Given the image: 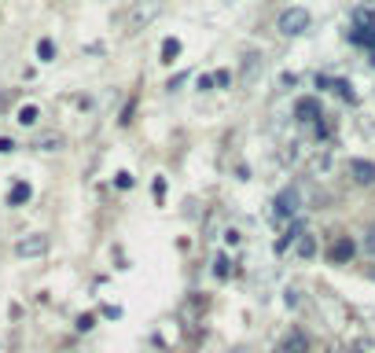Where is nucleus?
I'll use <instances>...</instances> for the list:
<instances>
[{"label":"nucleus","instance_id":"2","mask_svg":"<svg viewBox=\"0 0 375 353\" xmlns=\"http://www.w3.org/2000/svg\"><path fill=\"white\" fill-rule=\"evenodd\" d=\"M309 22H313V15H309L305 8H287V11L280 15V22H276V30H280L283 37H298V33L309 30Z\"/></svg>","mask_w":375,"mask_h":353},{"label":"nucleus","instance_id":"10","mask_svg":"<svg viewBox=\"0 0 375 353\" xmlns=\"http://www.w3.org/2000/svg\"><path fill=\"white\" fill-rule=\"evenodd\" d=\"M30 195H33L30 185H15V188H11V195H8V203H11V206H22L26 199H30Z\"/></svg>","mask_w":375,"mask_h":353},{"label":"nucleus","instance_id":"11","mask_svg":"<svg viewBox=\"0 0 375 353\" xmlns=\"http://www.w3.org/2000/svg\"><path fill=\"white\" fill-rule=\"evenodd\" d=\"M177 56H180V41H173V37H170V41L162 45V59H166V63H173Z\"/></svg>","mask_w":375,"mask_h":353},{"label":"nucleus","instance_id":"3","mask_svg":"<svg viewBox=\"0 0 375 353\" xmlns=\"http://www.w3.org/2000/svg\"><path fill=\"white\" fill-rule=\"evenodd\" d=\"M48 254V235L45 232H33V235H22L15 243V258H41Z\"/></svg>","mask_w":375,"mask_h":353},{"label":"nucleus","instance_id":"9","mask_svg":"<svg viewBox=\"0 0 375 353\" xmlns=\"http://www.w3.org/2000/svg\"><path fill=\"white\" fill-rule=\"evenodd\" d=\"M276 210H280V217H283V214H294V210H298V191H283V195H280V206H276Z\"/></svg>","mask_w":375,"mask_h":353},{"label":"nucleus","instance_id":"8","mask_svg":"<svg viewBox=\"0 0 375 353\" xmlns=\"http://www.w3.org/2000/svg\"><path fill=\"white\" fill-rule=\"evenodd\" d=\"M294 251H298V258H313V254H317V235L302 232L298 243H294Z\"/></svg>","mask_w":375,"mask_h":353},{"label":"nucleus","instance_id":"13","mask_svg":"<svg viewBox=\"0 0 375 353\" xmlns=\"http://www.w3.org/2000/svg\"><path fill=\"white\" fill-rule=\"evenodd\" d=\"M19 122H22V125H33V122H37V107H22V111H19Z\"/></svg>","mask_w":375,"mask_h":353},{"label":"nucleus","instance_id":"6","mask_svg":"<svg viewBox=\"0 0 375 353\" xmlns=\"http://www.w3.org/2000/svg\"><path fill=\"white\" fill-rule=\"evenodd\" d=\"M328 258H331V261H339V265H342V261H350V258H353V243L346 240V235H342V240H335V243H331V251H328Z\"/></svg>","mask_w":375,"mask_h":353},{"label":"nucleus","instance_id":"14","mask_svg":"<svg viewBox=\"0 0 375 353\" xmlns=\"http://www.w3.org/2000/svg\"><path fill=\"white\" fill-rule=\"evenodd\" d=\"M51 52H56V48H51V41H41V45H37V56H41V59H51Z\"/></svg>","mask_w":375,"mask_h":353},{"label":"nucleus","instance_id":"15","mask_svg":"<svg viewBox=\"0 0 375 353\" xmlns=\"http://www.w3.org/2000/svg\"><path fill=\"white\" fill-rule=\"evenodd\" d=\"M365 246H368V251H372V254H375V228H372V232H368V240H365Z\"/></svg>","mask_w":375,"mask_h":353},{"label":"nucleus","instance_id":"12","mask_svg":"<svg viewBox=\"0 0 375 353\" xmlns=\"http://www.w3.org/2000/svg\"><path fill=\"white\" fill-rule=\"evenodd\" d=\"M59 143H63L59 136H41V140H37V148H41V151H56Z\"/></svg>","mask_w":375,"mask_h":353},{"label":"nucleus","instance_id":"5","mask_svg":"<svg viewBox=\"0 0 375 353\" xmlns=\"http://www.w3.org/2000/svg\"><path fill=\"white\" fill-rule=\"evenodd\" d=\"M280 353H309V338H305L302 331H291L287 338H283Z\"/></svg>","mask_w":375,"mask_h":353},{"label":"nucleus","instance_id":"1","mask_svg":"<svg viewBox=\"0 0 375 353\" xmlns=\"http://www.w3.org/2000/svg\"><path fill=\"white\" fill-rule=\"evenodd\" d=\"M162 8H166V0H136V8L129 11V30H144V26H151L154 19L162 15Z\"/></svg>","mask_w":375,"mask_h":353},{"label":"nucleus","instance_id":"4","mask_svg":"<svg viewBox=\"0 0 375 353\" xmlns=\"http://www.w3.org/2000/svg\"><path fill=\"white\" fill-rule=\"evenodd\" d=\"M350 177L357 180V185H375V162L368 159H350Z\"/></svg>","mask_w":375,"mask_h":353},{"label":"nucleus","instance_id":"7","mask_svg":"<svg viewBox=\"0 0 375 353\" xmlns=\"http://www.w3.org/2000/svg\"><path fill=\"white\" fill-rule=\"evenodd\" d=\"M294 114H298V118H302V122H313V118L320 114V103L305 96V100H298V103H294Z\"/></svg>","mask_w":375,"mask_h":353}]
</instances>
